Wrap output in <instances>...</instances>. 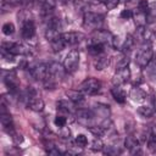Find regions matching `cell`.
I'll return each mask as SVG.
<instances>
[{
	"label": "cell",
	"mask_w": 156,
	"mask_h": 156,
	"mask_svg": "<svg viewBox=\"0 0 156 156\" xmlns=\"http://www.w3.org/2000/svg\"><path fill=\"white\" fill-rule=\"evenodd\" d=\"M66 71L65 67L62 65H60L58 62H51L48 65V74L46 78L43 80L44 85L46 89H54L56 87V84L63 78Z\"/></svg>",
	"instance_id": "obj_1"
},
{
	"label": "cell",
	"mask_w": 156,
	"mask_h": 156,
	"mask_svg": "<svg viewBox=\"0 0 156 156\" xmlns=\"http://www.w3.org/2000/svg\"><path fill=\"white\" fill-rule=\"evenodd\" d=\"M26 102H27L28 108H30L32 111L40 112V111H43V108H44V101L41 100V98L39 96V94L37 93V90L33 89V88H29V89L27 90V94H26Z\"/></svg>",
	"instance_id": "obj_2"
},
{
	"label": "cell",
	"mask_w": 156,
	"mask_h": 156,
	"mask_svg": "<svg viewBox=\"0 0 156 156\" xmlns=\"http://www.w3.org/2000/svg\"><path fill=\"white\" fill-rule=\"evenodd\" d=\"M83 24H84V27L93 29V30L100 29L104 24V16L100 13H96V12L88 11L83 16Z\"/></svg>",
	"instance_id": "obj_3"
},
{
	"label": "cell",
	"mask_w": 156,
	"mask_h": 156,
	"mask_svg": "<svg viewBox=\"0 0 156 156\" xmlns=\"http://www.w3.org/2000/svg\"><path fill=\"white\" fill-rule=\"evenodd\" d=\"M112 45L117 49L121 50L124 54H128L133 46H134V38L132 35H119V37H113Z\"/></svg>",
	"instance_id": "obj_4"
},
{
	"label": "cell",
	"mask_w": 156,
	"mask_h": 156,
	"mask_svg": "<svg viewBox=\"0 0 156 156\" xmlns=\"http://www.w3.org/2000/svg\"><path fill=\"white\" fill-rule=\"evenodd\" d=\"M152 49L150 46L149 43H144V45L138 50L136 55H135V61L140 67H146L149 65V62L152 60Z\"/></svg>",
	"instance_id": "obj_5"
},
{
	"label": "cell",
	"mask_w": 156,
	"mask_h": 156,
	"mask_svg": "<svg viewBox=\"0 0 156 156\" xmlns=\"http://www.w3.org/2000/svg\"><path fill=\"white\" fill-rule=\"evenodd\" d=\"M101 89V83L95 78H87L84 79L78 90H80L84 95H96Z\"/></svg>",
	"instance_id": "obj_6"
},
{
	"label": "cell",
	"mask_w": 156,
	"mask_h": 156,
	"mask_svg": "<svg viewBox=\"0 0 156 156\" xmlns=\"http://www.w3.org/2000/svg\"><path fill=\"white\" fill-rule=\"evenodd\" d=\"M28 71L34 79L43 82L48 74V65L44 62H33L28 66Z\"/></svg>",
	"instance_id": "obj_7"
},
{
	"label": "cell",
	"mask_w": 156,
	"mask_h": 156,
	"mask_svg": "<svg viewBox=\"0 0 156 156\" xmlns=\"http://www.w3.org/2000/svg\"><path fill=\"white\" fill-rule=\"evenodd\" d=\"M79 65V52L77 50H71L63 61V67L66 73H73Z\"/></svg>",
	"instance_id": "obj_8"
},
{
	"label": "cell",
	"mask_w": 156,
	"mask_h": 156,
	"mask_svg": "<svg viewBox=\"0 0 156 156\" xmlns=\"http://www.w3.org/2000/svg\"><path fill=\"white\" fill-rule=\"evenodd\" d=\"M1 52H7V54H11V55H26L28 54V48L20 44V43H10V41H6V43H2L1 44Z\"/></svg>",
	"instance_id": "obj_9"
},
{
	"label": "cell",
	"mask_w": 156,
	"mask_h": 156,
	"mask_svg": "<svg viewBox=\"0 0 156 156\" xmlns=\"http://www.w3.org/2000/svg\"><path fill=\"white\" fill-rule=\"evenodd\" d=\"M112 40H113V35L106 30V29H96L94 30L91 38L89 39V41H93V43H100V44H104V45H112Z\"/></svg>",
	"instance_id": "obj_10"
},
{
	"label": "cell",
	"mask_w": 156,
	"mask_h": 156,
	"mask_svg": "<svg viewBox=\"0 0 156 156\" xmlns=\"http://www.w3.org/2000/svg\"><path fill=\"white\" fill-rule=\"evenodd\" d=\"M0 122H1V126L2 128L9 133V134H15V127H13V121H12V117L11 115L7 112L6 110V106L4 104V100L1 102V112H0Z\"/></svg>",
	"instance_id": "obj_11"
},
{
	"label": "cell",
	"mask_w": 156,
	"mask_h": 156,
	"mask_svg": "<svg viewBox=\"0 0 156 156\" xmlns=\"http://www.w3.org/2000/svg\"><path fill=\"white\" fill-rule=\"evenodd\" d=\"M91 111L96 118L98 124H101L106 119H110V108L107 105L104 104H96L91 107Z\"/></svg>",
	"instance_id": "obj_12"
},
{
	"label": "cell",
	"mask_w": 156,
	"mask_h": 156,
	"mask_svg": "<svg viewBox=\"0 0 156 156\" xmlns=\"http://www.w3.org/2000/svg\"><path fill=\"white\" fill-rule=\"evenodd\" d=\"M85 35L80 32H68V33H62V39L66 46H74L84 40Z\"/></svg>",
	"instance_id": "obj_13"
},
{
	"label": "cell",
	"mask_w": 156,
	"mask_h": 156,
	"mask_svg": "<svg viewBox=\"0 0 156 156\" xmlns=\"http://www.w3.org/2000/svg\"><path fill=\"white\" fill-rule=\"evenodd\" d=\"M129 77H130V71H129L128 67L117 68L116 69V73H115V76L112 78V83H113V85L121 87L122 84H124V83L128 82Z\"/></svg>",
	"instance_id": "obj_14"
},
{
	"label": "cell",
	"mask_w": 156,
	"mask_h": 156,
	"mask_svg": "<svg viewBox=\"0 0 156 156\" xmlns=\"http://www.w3.org/2000/svg\"><path fill=\"white\" fill-rule=\"evenodd\" d=\"M4 82L10 90V93L16 94L18 91V79L15 72H7V74L4 77Z\"/></svg>",
	"instance_id": "obj_15"
},
{
	"label": "cell",
	"mask_w": 156,
	"mask_h": 156,
	"mask_svg": "<svg viewBox=\"0 0 156 156\" xmlns=\"http://www.w3.org/2000/svg\"><path fill=\"white\" fill-rule=\"evenodd\" d=\"M21 34L23 39H32L35 34V26L34 22L30 20H26L22 24V29H21Z\"/></svg>",
	"instance_id": "obj_16"
},
{
	"label": "cell",
	"mask_w": 156,
	"mask_h": 156,
	"mask_svg": "<svg viewBox=\"0 0 156 156\" xmlns=\"http://www.w3.org/2000/svg\"><path fill=\"white\" fill-rule=\"evenodd\" d=\"M124 145L127 149L130 150L132 154H140V146H139V139L134 135H128L126 138V141H124Z\"/></svg>",
	"instance_id": "obj_17"
},
{
	"label": "cell",
	"mask_w": 156,
	"mask_h": 156,
	"mask_svg": "<svg viewBox=\"0 0 156 156\" xmlns=\"http://www.w3.org/2000/svg\"><path fill=\"white\" fill-rule=\"evenodd\" d=\"M110 63V57L105 54H101L99 56H95V60H94V67L95 69L98 71H101L104 68H106Z\"/></svg>",
	"instance_id": "obj_18"
},
{
	"label": "cell",
	"mask_w": 156,
	"mask_h": 156,
	"mask_svg": "<svg viewBox=\"0 0 156 156\" xmlns=\"http://www.w3.org/2000/svg\"><path fill=\"white\" fill-rule=\"evenodd\" d=\"M88 51L90 55L93 56H99L101 54H104L105 51V45L100 44V43H93V41H88Z\"/></svg>",
	"instance_id": "obj_19"
},
{
	"label": "cell",
	"mask_w": 156,
	"mask_h": 156,
	"mask_svg": "<svg viewBox=\"0 0 156 156\" xmlns=\"http://www.w3.org/2000/svg\"><path fill=\"white\" fill-rule=\"evenodd\" d=\"M66 95L68 96V100L73 104H82L84 101V94L80 90H67Z\"/></svg>",
	"instance_id": "obj_20"
},
{
	"label": "cell",
	"mask_w": 156,
	"mask_h": 156,
	"mask_svg": "<svg viewBox=\"0 0 156 156\" xmlns=\"http://www.w3.org/2000/svg\"><path fill=\"white\" fill-rule=\"evenodd\" d=\"M156 21V1L150 2L147 6V10L145 12V22L146 23H154Z\"/></svg>",
	"instance_id": "obj_21"
},
{
	"label": "cell",
	"mask_w": 156,
	"mask_h": 156,
	"mask_svg": "<svg viewBox=\"0 0 156 156\" xmlns=\"http://www.w3.org/2000/svg\"><path fill=\"white\" fill-rule=\"evenodd\" d=\"M27 2H28V0H1V10L5 12V11L10 10L11 7L21 6Z\"/></svg>",
	"instance_id": "obj_22"
},
{
	"label": "cell",
	"mask_w": 156,
	"mask_h": 156,
	"mask_svg": "<svg viewBox=\"0 0 156 156\" xmlns=\"http://www.w3.org/2000/svg\"><path fill=\"white\" fill-rule=\"evenodd\" d=\"M111 94L113 96V99L119 102V104H123L126 101V93L118 87V85H115L112 89H111Z\"/></svg>",
	"instance_id": "obj_23"
},
{
	"label": "cell",
	"mask_w": 156,
	"mask_h": 156,
	"mask_svg": "<svg viewBox=\"0 0 156 156\" xmlns=\"http://www.w3.org/2000/svg\"><path fill=\"white\" fill-rule=\"evenodd\" d=\"M130 98H132V100L139 102V101H143V100L146 98V94H145V91L141 90L140 88H133L132 91H130Z\"/></svg>",
	"instance_id": "obj_24"
},
{
	"label": "cell",
	"mask_w": 156,
	"mask_h": 156,
	"mask_svg": "<svg viewBox=\"0 0 156 156\" xmlns=\"http://www.w3.org/2000/svg\"><path fill=\"white\" fill-rule=\"evenodd\" d=\"M138 113L140 115V116H143V117H151L154 113H155V110H154V107L152 106H150V105H143V106H139L138 107Z\"/></svg>",
	"instance_id": "obj_25"
},
{
	"label": "cell",
	"mask_w": 156,
	"mask_h": 156,
	"mask_svg": "<svg viewBox=\"0 0 156 156\" xmlns=\"http://www.w3.org/2000/svg\"><path fill=\"white\" fill-rule=\"evenodd\" d=\"M50 44H51V48H52V50H54L55 52L61 51V50H63V49L66 48V44L63 43V39H62V34H61V37H58L57 39L52 40Z\"/></svg>",
	"instance_id": "obj_26"
},
{
	"label": "cell",
	"mask_w": 156,
	"mask_h": 156,
	"mask_svg": "<svg viewBox=\"0 0 156 156\" xmlns=\"http://www.w3.org/2000/svg\"><path fill=\"white\" fill-rule=\"evenodd\" d=\"M74 143L77 144L78 147H85L88 145V139H87V136L84 134H78L76 136V139H74Z\"/></svg>",
	"instance_id": "obj_27"
},
{
	"label": "cell",
	"mask_w": 156,
	"mask_h": 156,
	"mask_svg": "<svg viewBox=\"0 0 156 156\" xmlns=\"http://www.w3.org/2000/svg\"><path fill=\"white\" fill-rule=\"evenodd\" d=\"M13 32H15V26H13V23L6 22V23L2 24V33H4L5 35H11Z\"/></svg>",
	"instance_id": "obj_28"
},
{
	"label": "cell",
	"mask_w": 156,
	"mask_h": 156,
	"mask_svg": "<svg viewBox=\"0 0 156 156\" xmlns=\"http://www.w3.org/2000/svg\"><path fill=\"white\" fill-rule=\"evenodd\" d=\"M54 123H55V126L58 127V128H60V127H65L66 123H67V117H66L65 115H57V116L55 117Z\"/></svg>",
	"instance_id": "obj_29"
},
{
	"label": "cell",
	"mask_w": 156,
	"mask_h": 156,
	"mask_svg": "<svg viewBox=\"0 0 156 156\" xmlns=\"http://www.w3.org/2000/svg\"><path fill=\"white\" fill-rule=\"evenodd\" d=\"M96 1L102 2L107 10H112V9H115V7L118 5V2H119V0H96Z\"/></svg>",
	"instance_id": "obj_30"
},
{
	"label": "cell",
	"mask_w": 156,
	"mask_h": 156,
	"mask_svg": "<svg viewBox=\"0 0 156 156\" xmlns=\"http://www.w3.org/2000/svg\"><path fill=\"white\" fill-rule=\"evenodd\" d=\"M104 152H105V154H108V155H117V154L121 152V150H119L118 146L110 145V146H105V147H104Z\"/></svg>",
	"instance_id": "obj_31"
},
{
	"label": "cell",
	"mask_w": 156,
	"mask_h": 156,
	"mask_svg": "<svg viewBox=\"0 0 156 156\" xmlns=\"http://www.w3.org/2000/svg\"><path fill=\"white\" fill-rule=\"evenodd\" d=\"M90 147H91L93 151H102L105 146H104V144H102V141L100 139H95Z\"/></svg>",
	"instance_id": "obj_32"
},
{
	"label": "cell",
	"mask_w": 156,
	"mask_h": 156,
	"mask_svg": "<svg viewBox=\"0 0 156 156\" xmlns=\"http://www.w3.org/2000/svg\"><path fill=\"white\" fill-rule=\"evenodd\" d=\"M128 65H129V58H128L127 55H124V56H122V57L118 60V62H117V65H116V68L128 67Z\"/></svg>",
	"instance_id": "obj_33"
},
{
	"label": "cell",
	"mask_w": 156,
	"mask_h": 156,
	"mask_svg": "<svg viewBox=\"0 0 156 156\" xmlns=\"http://www.w3.org/2000/svg\"><path fill=\"white\" fill-rule=\"evenodd\" d=\"M147 6H149V2H147L146 0H140V1L138 2V10H139V12L145 15V12H146V10H147Z\"/></svg>",
	"instance_id": "obj_34"
},
{
	"label": "cell",
	"mask_w": 156,
	"mask_h": 156,
	"mask_svg": "<svg viewBox=\"0 0 156 156\" xmlns=\"http://www.w3.org/2000/svg\"><path fill=\"white\" fill-rule=\"evenodd\" d=\"M121 17L124 18V20H129V18H132V17H133V12H132V10H123V11L121 12Z\"/></svg>",
	"instance_id": "obj_35"
},
{
	"label": "cell",
	"mask_w": 156,
	"mask_h": 156,
	"mask_svg": "<svg viewBox=\"0 0 156 156\" xmlns=\"http://www.w3.org/2000/svg\"><path fill=\"white\" fill-rule=\"evenodd\" d=\"M60 129H61V132H60L61 136H63V138H68L69 136V129L66 128V126L65 127H60Z\"/></svg>",
	"instance_id": "obj_36"
},
{
	"label": "cell",
	"mask_w": 156,
	"mask_h": 156,
	"mask_svg": "<svg viewBox=\"0 0 156 156\" xmlns=\"http://www.w3.org/2000/svg\"><path fill=\"white\" fill-rule=\"evenodd\" d=\"M46 152L49 154V155H60L61 152H60V150L58 149H56L55 146H51V149H48L46 150Z\"/></svg>",
	"instance_id": "obj_37"
},
{
	"label": "cell",
	"mask_w": 156,
	"mask_h": 156,
	"mask_svg": "<svg viewBox=\"0 0 156 156\" xmlns=\"http://www.w3.org/2000/svg\"><path fill=\"white\" fill-rule=\"evenodd\" d=\"M126 1H128V2H132V1H134V0H126Z\"/></svg>",
	"instance_id": "obj_38"
}]
</instances>
